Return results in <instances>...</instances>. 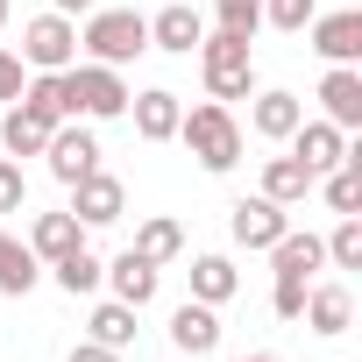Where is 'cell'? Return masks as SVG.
I'll use <instances>...</instances> for the list:
<instances>
[{"label":"cell","mask_w":362,"mask_h":362,"mask_svg":"<svg viewBox=\"0 0 362 362\" xmlns=\"http://www.w3.org/2000/svg\"><path fill=\"white\" fill-rule=\"evenodd\" d=\"M320 341H334V334H348L355 327V298H348V284H305V313H298Z\"/></svg>","instance_id":"cell-15"},{"label":"cell","mask_w":362,"mask_h":362,"mask_svg":"<svg viewBox=\"0 0 362 362\" xmlns=\"http://www.w3.org/2000/svg\"><path fill=\"white\" fill-rule=\"evenodd\" d=\"M22 206H29V177L15 156H0V214H22Z\"/></svg>","instance_id":"cell-32"},{"label":"cell","mask_w":362,"mask_h":362,"mask_svg":"<svg viewBox=\"0 0 362 362\" xmlns=\"http://www.w3.org/2000/svg\"><path fill=\"white\" fill-rule=\"evenodd\" d=\"M22 107L43 114V121H78V114H71V86H64V71H36V78L22 86Z\"/></svg>","instance_id":"cell-25"},{"label":"cell","mask_w":362,"mask_h":362,"mask_svg":"<svg viewBox=\"0 0 362 362\" xmlns=\"http://www.w3.org/2000/svg\"><path fill=\"white\" fill-rule=\"evenodd\" d=\"M170 348H177V355H214V348H221V305L185 298V305L170 313Z\"/></svg>","instance_id":"cell-12"},{"label":"cell","mask_w":362,"mask_h":362,"mask_svg":"<svg viewBox=\"0 0 362 362\" xmlns=\"http://www.w3.org/2000/svg\"><path fill=\"white\" fill-rule=\"evenodd\" d=\"M22 86H29V64L15 50H0V100H22Z\"/></svg>","instance_id":"cell-34"},{"label":"cell","mask_w":362,"mask_h":362,"mask_svg":"<svg viewBox=\"0 0 362 362\" xmlns=\"http://www.w3.org/2000/svg\"><path fill=\"white\" fill-rule=\"evenodd\" d=\"M320 8L313 0H263V22L270 29H284V36H305V22H313Z\"/></svg>","instance_id":"cell-31"},{"label":"cell","mask_w":362,"mask_h":362,"mask_svg":"<svg viewBox=\"0 0 362 362\" xmlns=\"http://www.w3.org/2000/svg\"><path fill=\"white\" fill-rule=\"evenodd\" d=\"M50 277H57V291H64V298H93V291H100V277H107V263H100L93 249H71V256H57V263H50Z\"/></svg>","instance_id":"cell-26"},{"label":"cell","mask_w":362,"mask_h":362,"mask_svg":"<svg viewBox=\"0 0 362 362\" xmlns=\"http://www.w3.org/2000/svg\"><path fill=\"white\" fill-rule=\"evenodd\" d=\"M50 128H57V121H43V114H29L22 100H8V114H0V149H8V156H43Z\"/></svg>","instance_id":"cell-20"},{"label":"cell","mask_w":362,"mask_h":362,"mask_svg":"<svg viewBox=\"0 0 362 362\" xmlns=\"http://www.w3.org/2000/svg\"><path fill=\"white\" fill-rule=\"evenodd\" d=\"M50 8H57V15H93L100 0H50Z\"/></svg>","instance_id":"cell-36"},{"label":"cell","mask_w":362,"mask_h":362,"mask_svg":"<svg viewBox=\"0 0 362 362\" xmlns=\"http://www.w3.org/2000/svg\"><path fill=\"white\" fill-rule=\"evenodd\" d=\"M36 277H43L36 249H29V242H15V235H0V298H29V291H36Z\"/></svg>","instance_id":"cell-22"},{"label":"cell","mask_w":362,"mask_h":362,"mask_svg":"<svg viewBox=\"0 0 362 362\" xmlns=\"http://www.w3.org/2000/svg\"><path fill=\"white\" fill-rule=\"evenodd\" d=\"M270 313H277V320H298V313H305V284L277 277V291H270Z\"/></svg>","instance_id":"cell-33"},{"label":"cell","mask_w":362,"mask_h":362,"mask_svg":"<svg viewBox=\"0 0 362 362\" xmlns=\"http://www.w3.org/2000/svg\"><path fill=\"white\" fill-rule=\"evenodd\" d=\"M71 214H78V228H114L128 214V185H121L114 170H86L78 185H71Z\"/></svg>","instance_id":"cell-7"},{"label":"cell","mask_w":362,"mask_h":362,"mask_svg":"<svg viewBox=\"0 0 362 362\" xmlns=\"http://www.w3.org/2000/svg\"><path fill=\"white\" fill-rule=\"evenodd\" d=\"M327 263L334 270H362V214H341V228L327 235Z\"/></svg>","instance_id":"cell-30"},{"label":"cell","mask_w":362,"mask_h":362,"mask_svg":"<svg viewBox=\"0 0 362 362\" xmlns=\"http://www.w3.org/2000/svg\"><path fill=\"white\" fill-rule=\"evenodd\" d=\"M29 249H36V263H57V256L86 249L78 214H71V206H64V214H36V221H29Z\"/></svg>","instance_id":"cell-18"},{"label":"cell","mask_w":362,"mask_h":362,"mask_svg":"<svg viewBox=\"0 0 362 362\" xmlns=\"http://www.w3.org/2000/svg\"><path fill=\"white\" fill-rule=\"evenodd\" d=\"M313 50L327 64H362V8H341V15H313Z\"/></svg>","instance_id":"cell-9"},{"label":"cell","mask_w":362,"mask_h":362,"mask_svg":"<svg viewBox=\"0 0 362 362\" xmlns=\"http://www.w3.org/2000/svg\"><path fill=\"white\" fill-rule=\"evenodd\" d=\"M199 71H206V100H249V93H256V57H249L242 36L206 29V43H199Z\"/></svg>","instance_id":"cell-3"},{"label":"cell","mask_w":362,"mask_h":362,"mask_svg":"<svg viewBox=\"0 0 362 362\" xmlns=\"http://www.w3.org/2000/svg\"><path fill=\"white\" fill-rule=\"evenodd\" d=\"M170 142H185L199 156V170H214V177L242 163V121L228 114V100H199L192 114H177V135Z\"/></svg>","instance_id":"cell-1"},{"label":"cell","mask_w":362,"mask_h":362,"mask_svg":"<svg viewBox=\"0 0 362 362\" xmlns=\"http://www.w3.org/2000/svg\"><path fill=\"white\" fill-rule=\"evenodd\" d=\"M214 22H221V36L256 43V29H263V0H214Z\"/></svg>","instance_id":"cell-29"},{"label":"cell","mask_w":362,"mask_h":362,"mask_svg":"<svg viewBox=\"0 0 362 362\" xmlns=\"http://www.w3.org/2000/svg\"><path fill=\"white\" fill-rule=\"evenodd\" d=\"M8 15H15V8H8V0H0V29H8Z\"/></svg>","instance_id":"cell-38"},{"label":"cell","mask_w":362,"mask_h":362,"mask_svg":"<svg viewBox=\"0 0 362 362\" xmlns=\"http://www.w3.org/2000/svg\"><path fill=\"white\" fill-rule=\"evenodd\" d=\"M22 64L29 71H71L78 64V22L71 15H36V22H22Z\"/></svg>","instance_id":"cell-5"},{"label":"cell","mask_w":362,"mask_h":362,"mask_svg":"<svg viewBox=\"0 0 362 362\" xmlns=\"http://www.w3.org/2000/svg\"><path fill=\"white\" fill-rule=\"evenodd\" d=\"M64 86H71V114H78V121H114V114H128V100H135L128 78H121L114 64H93V57L71 64Z\"/></svg>","instance_id":"cell-4"},{"label":"cell","mask_w":362,"mask_h":362,"mask_svg":"<svg viewBox=\"0 0 362 362\" xmlns=\"http://www.w3.org/2000/svg\"><path fill=\"white\" fill-rule=\"evenodd\" d=\"M128 114H135V135H142V142H170V135H177V114H185V100H177L170 86H149V93L128 100Z\"/></svg>","instance_id":"cell-16"},{"label":"cell","mask_w":362,"mask_h":362,"mask_svg":"<svg viewBox=\"0 0 362 362\" xmlns=\"http://www.w3.org/2000/svg\"><path fill=\"white\" fill-rule=\"evenodd\" d=\"M100 284H114V298H121V305H135V313H142V305H149V298H156V284H163V270H156V263H149V256H135V249H121V256H114V263H107V277H100Z\"/></svg>","instance_id":"cell-14"},{"label":"cell","mask_w":362,"mask_h":362,"mask_svg":"<svg viewBox=\"0 0 362 362\" xmlns=\"http://www.w3.org/2000/svg\"><path fill=\"white\" fill-rule=\"evenodd\" d=\"M256 107H249V128L263 135V142H284L298 121H305V100L298 93H284V86H270V93H249Z\"/></svg>","instance_id":"cell-17"},{"label":"cell","mask_w":362,"mask_h":362,"mask_svg":"<svg viewBox=\"0 0 362 362\" xmlns=\"http://www.w3.org/2000/svg\"><path fill=\"white\" fill-rule=\"evenodd\" d=\"M206 43V15L199 8H185V0H170V8L149 22V50H170V57H192Z\"/></svg>","instance_id":"cell-11"},{"label":"cell","mask_w":362,"mask_h":362,"mask_svg":"<svg viewBox=\"0 0 362 362\" xmlns=\"http://www.w3.org/2000/svg\"><path fill=\"white\" fill-rule=\"evenodd\" d=\"M43 156H50V177H57V185H78L86 170H100V135H93V121H57L50 142H43Z\"/></svg>","instance_id":"cell-6"},{"label":"cell","mask_w":362,"mask_h":362,"mask_svg":"<svg viewBox=\"0 0 362 362\" xmlns=\"http://www.w3.org/2000/svg\"><path fill=\"white\" fill-rule=\"evenodd\" d=\"M284 142H291V156H298L313 177L334 170V163H348V128H334V121H298Z\"/></svg>","instance_id":"cell-10"},{"label":"cell","mask_w":362,"mask_h":362,"mask_svg":"<svg viewBox=\"0 0 362 362\" xmlns=\"http://www.w3.org/2000/svg\"><path fill=\"white\" fill-rule=\"evenodd\" d=\"M78 50L93 57V64H135L142 50H149V22L135 15V8H93L86 15V29H78Z\"/></svg>","instance_id":"cell-2"},{"label":"cell","mask_w":362,"mask_h":362,"mask_svg":"<svg viewBox=\"0 0 362 362\" xmlns=\"http://www.w3.org/2000/svg\"><path fill=\"white\" fill-rule=\"evenodd\" d=\"M64 362H121V348H107V341H78Z\"/></svg>","instance_id":"cell-35"},{"label":"cell","mask_w":362,"mask_h":362,"mask_svg":"<svg viewBox=\"0 0 362 362\" xmlns=\"http://www.w3.org/2000/svg\"><path fill=\"white\" fill-rule=\"evenodd\" d=\"M270 263H277V277H291V284H305L320 263H327V242L320 235H298V228H284L277 242H270Z\"/></svg>","instance_id":"cell-19"},{"label":"cell","mask_w":362,"mask_h":362,"mask_svg":"<svg viewBox=\"0 0 362 362\" xmlns=\"http://www.w3.org/2000/svg\"><path fill=\"white\" fill-rule=\"evenodd\" d=\"M86 341L128 348V341H135V305H121V298H100V305H93V320H86Z\"/></svg>","instance_id":"cell-27"},{"label":"cell","mask_w":362,"mask_h":362,"mask_svg":"<svg viewBox=\"0 0 362 362\" xmlns=\"http://www.w3.org/2000/svg\"><path fill=\"white\" fill-rule=\"evenodd\" d=\"M320 114H327L334 128H362V71H355V64H327V78H320Z\"/></svg>","instance_id":"cell-13"},{"label":"cell","mask_w":362,"mask_h":362,"mask_svg":"<svg viewBox=\"0 0 362 362\" xmlns=\"http://www.w3.org/2000/svg\"><path fill=\"white\" fill-rule=\"evenodd\" d=\"M128 249H135V256H149V263L163 270V263H177V256H185V228H177L170 214H149V221L135 228V242H128Z\"/></svg>","instance_id":"cell-23"},{"label":"cell","mask_w":362,"mask_h":362,"mask_svg":"<svg viewBox=\"0 0 362 362\" xmlns=\"http://www.w3.org/2000/svg\"><path fill=\"white\" fill-rule=\"evenodd\" d=\"M185 277H192V298H199V305H228V298L242 291V270H235L228 256H192Z\"/></svg>","instance_id":"cell-21"},{"label":"cell","mask_w":362,"mask_h":362,"mask_svg":"<svg viewBox=\"0 0 362 362\" xmlns=\"http://www.w3.org/2000/svg\"><path fill=\"white\" fill-rule=\"evenodd\" d=\"M334 214H362V163H334V170H320V185H313Z\"/></svg>","instance_id":"cell-28"},{"label":"cell","mask_w":362,"mask_h":362,"mask_svg":"<svg viewBox=\"0 0 362 362\" xmlns=\"http://www.w3.org/2000/svg\"><path fill=\"white\" fill-rule=\"evenodd\" d=\"M235 362H284V355H235Z\"/></svg>","instance_id":"cell-37"},{"label":"cell","mask_w":362,"mask_h":362,"mask_svg":"<svg viewBox=\"0 0 362 362\" xmlns=\"http://www.w3.org/2000/svg\"><path fill=\"white\" fill-rule=\"evenodd\" d=\"M284 228H291V214H284L277 199H263V192H256V199H235V206H228V235H235L242 249H270V242H277Z\"/></svg>","instance_id":"cell-8"},{"label":"cell","mask_w":362,"mask_h":362,"mask_svg":"<svg viewBox=\"0 0 362 362\" xmlns=\"http://www.w3.org/2000/svg\"><path fill=\"white\" fill-rule=\"evenodd\" d=\"M313 185H320V177H313L298 156H270V163H263V199H277V206H298Z\"/></svg>","instance_id":"cell-24"}]
</instances>
